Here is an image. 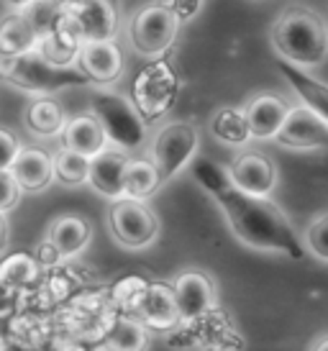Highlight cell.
Instances as JSON below:
<instances>
[{"label":"cell","mask_w":328,"mask_h":351,"mask_svg":"<svg viewBox=\"0 0 328 351\" xmlns=\"http://www.w3.org/2000/svg\"><path fill=\"white\" fill-rule=\"evenodd\" d=\"M190 167H193L195 180L218 203L229 221L231 234L242 244L257 249V252L285 254L290 259L305 256V246L298 241V234L288 215L282 213L280 205L272 203L270 197H254L242 193L231 182L226 167L213 165L211 159L195 156Z\"/></svg>","instance_id":"cell-1"},{"label":"cell","mask_w":328,"mask_h":351,"mask_svg":"<svg viewBox=\"0 0 328 351\" xmlns=\"http://www.w3.org/2000/svg\"><path fill=\"white\" fill-rule=\"evenodd\" d=\"M280 72L285 75L292 90L298 93V98L303 100V106L310 108L316 116L328 126V85L320 82V80L310 77L305 69L295 67V64H288V62H280Z\"/></svg>","instance_id":"cell-22"},{"label":"cell","mask_w":328,"mask_h":351,"mask_svg":"<svg viewBox=\"0 0 328 351\" xmlns=\"http://www.w3.org/2000/svg\"><path fill=\"white\" fill-rule=\"evenodd\" d=\"M39 277V262L31 254H10L0 262V287L5 290H21L36 282Z\"/></svg>","instance_id":"cell-26"},{"label":"cell","mask_w":328,"mask_h":351,"mask_svg":"<svg viewBox=\"0 0 328 351\" xmlns=\"http://www.w3.org/2000/svg\"><path fill=\"white\" fill-rule=\"evenodd\" d=\"M10 175L16 177L21 190L41 193L54 180V156L47 154L44 149L23 147L10 167Z\"/></svg>","instance_id":"cell-17"},{"label":"cell","mask_w":328,"mask_h":351,"mask_svg":"<svg viewBox=\"0 0 328 351\" xmlns=\"http://www.w3.org/2000/svg\"><path fill=\"white\" fill-rule=\"evenodd\" d=\"M110 234L126 249H146L159 236V218L141 200H116L108 213Z\"/></svg>","instance_id":"cell-8"},{"label":"cell","mask_w":328,"mask_h":351,"mask_svg":"<svg viewBox=\"0 0 328 351\" xmlns=\"http://www.w3.org/2000/svg\"><path fill=\"white\" fill-rule=\"evenodd\" d=\"M62 144H65V149H72V152L85 154L90 159L110 147L106 131H103L100 121L93 113H82V116L69 118L67 126H65V134H62Z\"/></svg>","instance_id":"cell-20"},{"label":"cell","mask_w":328,"mask_h":351,"mask_svg":"<svg viewBox=\"0 0 328 351\" xmlns=\"http://www.w3.org/2000/svg\"><path fill=\"white\" fill-rule=\"evenodd\" d=\"M172 290L180 323H185V326L203 321L215 308V287H213L211 277L203 272H183L174 280Z\"/></svg>","instance_id":"cell-11"},{"label":"cell","mask_w":328,"mask_h":351,"mask_svg":"<svg viewBox=\"0 0 328 351\" xmlns=\"http://www.w3.org/2000/svg\"><path fill=\"white\" fill-rule=\"evenodd\" d=\"M65 19L82 44L90 41H116L118 10L113 0H69L62 3Z\"/></svg>","instance_id":"cell-9"},{"label":"cell","mask_w":328,"mask_h":351,"mask_svg":"<svg viewBox=\"0 0 328 351\" xmlns=\"http://www.w3.org/2000/svg\"><path fill=\"white\" fill-rule=\"evenodd\" d=\"M8 3H13V5H16V8H29L31 3H36V0H8Z\"/></svg>","instance_id":"cell-34"},{"label":"cell","mask_w":328,"mask_h":351,"mask_svg":"<svg viewBox=\"0 0 328 351\" xmlns=\"http://www.w3.org/2000/svg\"><path fill=\"white\" fill-rule=\"evenodd\" d=\"M23 123H26V128H29L34 136L54 138V136H62V134H65L67 118H65V110H62V106H59L57 100L39 98L26 108Z\"/></svg>","instance_id":"cell-23"},{"label":"cell","mask_w":328,"mask_h":351,"mask_svg":"<svg viewBox=\"0 0 328 351\" xmlns=\"http://www.w3.org/2000/svg\"><path fill=\"white\" fill-rule=\"evenodd\" d=\"M21 190L19 182H16V177L10 175V172H0V213H8L13 210L21 200Z\"/></svg>","instance_id":"cell-30"},{"label":"cell","mask_w":328,"mask_h":351,"mask_svg":"<svg viewBox=\"0 0 328 351\" xmlns=\"http://www.w3.org/2000/svg\"><path fill=\"white\" fill-rule=\"evenodd\" d=\"M180 93V77L167 59L149 62L134 80V103L146 123L159 118L172 108Z\"/></svg>","instance_id":"cell-5"},{"label":"cell","mask_w":328,"mask_h":351,"mask_svg":"<svg viewBox=\"0 0 328 351\" xmlns=\"http://www.w3.org/2000/svg\"><path fill=\"white\" fill-rule=\"evenodd\" d=\"M303 246L308 249L318 262L328 264V213L318 215L316 221H310L303 236Z\"/></svg>","instance_id":"cell-29"},{"label":"cell","mask_w":328,"mask_h":351,"mask_svg":"<svg viewBox=\"0 0 328 351\" xmlns=\"http://www.w3.org/2000/svg\"><path fill=\"white\" fill-rule=\"evenodd\" d=\"M162 177L156 172V167L149 159H131L126 169V197L128 200H141L152 197L162 187Z\"/></svg>","instance_id":"cell-25"},{"label":"cell","mask_w":328,"mask_h":351,"mask_svg":"<svg viewBox=\"0 0 328 351\" xmlns=\"http://www.w3.org/2000/svg\"><path fill=\"white\" fill-rule=\"evenodd\" d=\"M131 308H134L136 321L144 323L146 328H152V331H169L180 323L172 285L144 282L139 287V293L134 295Z\"/></svg>","instance_id":"cell-10"},{"label":"cell","mask_w":328,"mask_h":351,"mask_svg":"<svg viewBox=\"0 0 328 351\" xmlns=\"http://www.w3.org/2000/svg\"><path fill=\"white\" fill-rule=\"evenodd\" d=\"M36 47H39V31L34 29V23L23 10H16L0 23V59L21 57Z\"/></svg>","instance_id":"cell-21"},{"label":"cell","mask_w":328,"mask_h":351,"mask_svg":"<svg viewBox=\"0 0 328 351\" xmlns=\"http://www.w3.org/2000/svg\"><path fill=\"white\" fill-rule=\"evenodd\" d=\"M21 141L10 131L0 128V172H10V167L16 162V156L21 154Z\"/></svg>","instance_id":"cell-31"},{"label":"cell","mask_w":328,"mask_h":351,"mask_svg":"<svg viewBox=\"0 0 328 351\" xmlns=\"http://www.w3.org/2000/svg\"><path fill=\"white\" fill-rule=\"evenodd\" d=\"M90 106H93V116L100 121V126L106 131L110 147L121 149V152L144 147L146 126L149 123L141 118V113L136 110V106L131 100L97 88L93 90V103Z\"/></svg>","instance_id":"cell-4"},{"label":"cell","mask_w":328,"mask_h":351,"mask_svg":"<svg viewBox=\"0 0 328 351\" xmlns=\"http://www.w3.org/2000/svg\"><path fill=\"white\" fill-rule=\"evenodd\" d=\"M231 182L242 193L254 197H270L277 187V167L267 154L259 152H246L236 156L231 165L226 167Z\"/></svg>","instance_id":"cell-12"},{"label":"cell","mask_w":328,"mask_h":351,"mask_svg":"<svg viewBox=\"0 0 328 351\" xmlns=\"http://www.w3.org/2000/svg\"><path fill=\"white\" fill-rule=\"evenodd\" d=\"M0 77L8 80L16 88L26 90V93H34V95H47V93L67 88V85H87L90 82L80 72V67L59 69L54 64H49L39 54V49L26 51V54L13 59H0Z\"/></svg>","instance_id":"cell-3"},{"label":"cell","mask_w":328,"mask_h":351,"mask_svg":"<svg viewBox=\"0 0 328 351\" xmlns=\"http://www.w3.org/2000/svg\"><path fill=\"white\" fill-rule=\"evenodd\" d=\"M39 54L47 59L49 64H54L59 69H75L80 62V51H82V41L72 31V26L67 23V19L62 16L54 29L44 34L39 39Z\"/></svg>","instance_id":"cell-18"},{"label":"cell","mask_w":328,"mask_h":351,"mask_svg":"<svg viewBox=\"0 0 328 351\" xmlns=\"http://www.w3.org/2000/svg\"><path fill=\"white\" fill-rule=\"evenodd\" d=\"M277 144L290 149H303V152L328 147V126L310 108L292 106L288 121L282 123L280 134H277Z\"/></svg>","instance_id":"cell-13"},{"label":"cell","mask_w":328,"mask_h":351,"mask_svg":"<svg viewBox=\"0 0 328 351\" xmlns=\"http://www.w3.org/2000/svg\"><path fill=\"white\" fill-rule=\"evenodd\" d=\"M90 223L80 215H62L57 218L47 236V246L57 254L59 259H75L78 254L85 252L90 244Z\"/></svg>","instance_id":"cell-19"},{"label":"cell","mask_w":328,"mask_h":351,"mask_svg":"<svg viewBox=\"0 0 328 351\" xmlns=\"http://www.w3.org/2000/svg\"><path fill=\"white\" fill-rule=\"evenodd\" d=\"M211 131H213V136L221 138L223 144L244 147L251 138L246 110H244V108H233V106L218 108L215 116L211 118Z\"/></svg>","instance_id":"cell-24"},{"label":"cell","mask_w":328,"mask_h":351,"mask_svg":"<svg viewBox=\"0 0 328 351\" xmlns=\"http://www.w3.org/2000/svg\"><path fill=\"white\" fill-rule=\"evenodd\" d=\"M246 121H249V131L251 138H259V141H267V138H277L282 123L288 121L290 106L282 95H274V93H259L257 98H251L246 106Z\"/></svg>","instance_id":"cell-16"},{"label":"cell","mask_w":328,"mask_h":351,"mask_svg":"<svg viewBox=\"0 0 328 351\" xmlns=\"http://www.w3.org/2000/svg\"><path fill=\"white\" fill-rule=\"evenodd\" d=\"M198 154V128L187 121H172L154 136L149 147V162L156 167L162 182H169L185 167H190Z\"/></svg>","instance_id":"cell-6"},{"label":"cell","mask_w":328,"mask_h":351,"mask_svg":"<svg viewBox=\"0 0 328 351\" xmlns=\"http://www.w3.org/2000/svg\"><path fill=\"white\" fill-rule=\"evenodd\" d=\"M180 23L183 21L174 16L172 10L162 5V3H152L139 10L128 26L131 41L139 54L144 57H159L169 49L180 34Z\"/></svg>","instance_id":"cell-7"},{"label":"cell","mask_w":328,"mask_h":351,"mask_svg":"<svg viewBox=\"0 0 328 351\" xmlns=\"http://www.w3.org/2000/svg\"><path fill=\"white\" fill-rule=\"evenodd\" d=\"M8 246V221H5V213H0V252H5Z\"/></svg>","instance_id":"cell-33"},{"label":"cell","mask_w":328,"mask_h":351,"mask_svg":"<svg viewBox=\"0 0 328 351\" xmlns=\"http://www.w3.org/2000/svg\"><path fill=\"white\" fill-rule=\"evenodd\" d=\"M316 351H328V341L320 343V346H318V349H316Z\"/></svg>","instance_id":"cell-35"},{"label":"cell","mask_w":328,"mask_h":351,"mask_svg":"<svg viewBox=\"0 0 328 351\" xmlns=\"http://www.w3.org/2000/svg\"><path fill=\"white\" fill-rule=\"evenodd\" d=\"M128 154L121 149L108 147L93 156L90 162V185L108 200H124L126 197V169H128Z\"/></svg>","instance_id":"cell-15"},{"label":"cell","mask_w":328,"mask_h":351,"mask_svg":"<svg viewBox=\"0 0 328 351\" xmlns=\"http://www.w3.org/2000/svg\"><path fill=\"white\" fill-rule=\"evenodd\" d=\"M156 3L167 5L180 21L193 19L195 13H198V8H200V0H156Z\"/></svg>","instance_id":"cell-32"},{"label":"cell","mask_w":328,"mask_h":351,"mask_svg":"<svg viewBox=\"0 0 328 351\" xmlns=\"http://www.w3.org/2000/svg\"><path fill=\"white\" fill-rule=\"evenodd\" d=\"M272 47L288 64L318 67L328 59V26L310 10L290 8L272 26Z\"/></svg>","instance_id":"cell-2"},{"label":"cell","mask_w":328,"mask_h":351,"mask_svg":"<svg viewBox=\"0 0 328 351\" xmlns=\"http://www.w3.org/2000/svg\"><path fill=\"white\" fill-rule=\"evenodd\" d=\"M78 67L90 82L110 85L124 75V51L116 41H90V44H82Z\"/></svg>","instance_id":"cell-14"},{"label":"cell","mask_w":328,"mask_h":351,"mask_svg":"<svg viewBox=\"0 0 328 351\" xmlns=\"http://www.w3.org/2000/svg\"><path fill=\"white\" fill-rule=\"evenodd\" d=\"M90 162H93L90 156L62 147L54 154V180L69 187L85 185V182H90Z\"/></svg>","instance_id":"cell-28"},{"label":"cell","mask_w":328,"mask_h":351,"mask_svg":"<svg viewBox=\"0 0 328 351\" xmlns=\"http://www.w3.org/2000/svg\"><path fill=\"white\" fill-rule=\"evenodd\" d=\"M149 328L136 318H118L106 339L108 351H146Z\"/></svg>","instance_id":"cell-27"}]
</instances>
